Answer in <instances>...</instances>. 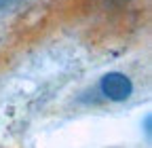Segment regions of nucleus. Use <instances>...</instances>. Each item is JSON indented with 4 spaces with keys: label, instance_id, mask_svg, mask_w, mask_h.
I'll return each instance as SVG.
<instances>
[{
    "label": "nucleus",
    "instance_id": "nucleus-2",
    "mask_svg": "<svg viewBox=\"0 0 152 148\" xmlns=\"http://www.w3.org/2000/svg\"><path fill=\"white\" fill-rule=\"evenodd\" d=\"M21 0H0V13L2 11H9V9H13V7H17Z\"/></svg>",
    "mask_w": 152,
    "mask_h": 148
},
{
    "label": "nucleus",
    "instance_id": "nucleus-1",
    "mask_svg": "<svg viewBox=\"0 0 152 148\" xmlns=\"http://www.w3.org/2000/svg\"><path fill=\"white\" fill-rule=\"evenodd\" d=\"M97 91L108 102H125L133 95V81L125 72H106L97 83Z\"/></svg>",
    "mask_w": 152,
    "mask_h": 148
}]
</instances>
